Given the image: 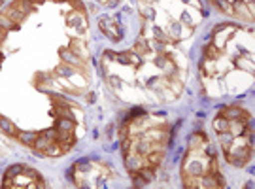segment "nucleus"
<instances>
[{
	"mask_svg": "<svg viewBox=\"0 0 255 189\" xmlns=\"http://www.w3.org/2000/svg\"><path fill=\"white\" fill-rule=\"evenodd\" d=\"M142 36L178 45L187 40L204 17L201 0H138Z\"/></svg>",
	"mask_w": 255,
	"mask_h": 189,
	"instance_id": "7ed1b4c3",
	"label": "nucleus"
},
{
	"mask_svg": "<svg viewBox=\"0 0 255 189\" xmlns=\"http://www.w3.org/2000/svg\"><path fill=\"white\" fill-rule=\"evenodd\" d=\"M99 23H101V28H102V30H104V34H106V36L112 38L114 42H118L119 38H121V34H119V27H118V23H116L114 19L106 17V19H101Z\"/></svg>",
	"mask_w": 255,
	"mask_h": 189,
	"instance_id": "6e6552de",
	"label": "nucleus"
},
{
	"mask_svg": "<svg viewBox=\"0 0 255 189\" xmlns=\"http://www.w3.org/2000/svg\"><path fill=\"white\" fill-rule=\"evenodd\" d=\"M182 184L183 188H225V178L219 169L214 146L204 133H195L189 138L187 152L182 161Z\"/></svg>",
	"mask_w": 255,
	"mask_h": 189,
	"instance_id": "39448f33",
	"label": "nucleus"
},
{
	"mask_svg": "<svg viewBox=\"0 0 255 189\" xmlns=\"http://www.w3.org/2000/svg\"><path fill=\"white\" fill-rule=\"evenodd\" d=\"M208 97H235L254 83V28L223 23L214 28L201 59Z\"/></svg>",
	"mask_w": 255,
	"mask_h": 189,
	"instance_id": "f257e3e1",
	"label": "nucleus"
},
{
	"mask_svg": "<svg viewBox=\"0 0 255 189\" xmlns=\"http://www.w3.org/2000/svg\"><path fill=\"white\" fill-rule=\"evenodd\" d=\"M214 8L233 19H242L252 23L254 21V0H210Z\"/></svg>",
	"mask_w": 255,
	"mask_h": 189,
	"instance_id": "0eeeda50",
	"label": "nucleus"
},
{
	"mask_svg": "<svg viewBox=\"0 0 255 189\" xmlns=\"http://www.w3.org/2000/svg\"><path fill=\"white\" fill-rule=\"evenodd\" d=\"M125 169L134 184L153 180L168 148V123L159 117H128L119 129Z\"/></svg>",
	"mask_w": 255,
	"mask_h": 189,
	"instance_id": "f03ea898",
	"label": "nucleus"
},
{
	"mask_svg": "<svg viewBox=\"0 0 255 189\" xmlns=\"http://www.w3.org/2000/svg\"><path fill=\"white\" fill-rule=\"evenodd\" d=\"M214 133L229 165L244 169L254 157V121L242 106H225L214 119Z\"/></svg>",
	"mask_w": 255,
	"mask_h": 189,
	"instance_id": "20e7f679",
	"label": "nucleus"
},
{
	"mask_svg": "<svg viewBox=\"0 0 255 189\" xmlns=\"http://www.w3.org/2000/svg\"><path fill=\"white\" fill-rule=\"evenodd\" d=\"M4 188H46L47 184L34 169L25 165H13L4 174Z\"/></svg>",
	"mask_w": 255,
	"mask_h": 189,
	"instance_id": "423d86ee",
	"label": "nucleus"
}]
</instances>
